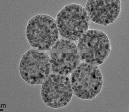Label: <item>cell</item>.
I'll return each instance as SVG.
<instances>
[{
    "mask_svg": "<svg viewBox=\"0 0 129 112\" xmlns=\"http://www.w3.org/2000/svg\"><path fill=\"white\" fill-rule=\"evenodd\" d=\"M26 32L30 44L39 51L51 50L60 38L56 20L45 14H38L32 18Z\"/></svg>",
    "mask_w": 129,
    "mask_h": 112,
    "instance_id": "cell-1",
    "label": "cell"
},
{
    "mask_svg": "<svg viewBox=\"0 0 129 112\" xmlns=\"http://www.w3.org/2000/svg\"><path fill=\"white\" fill-rule=\"evenodd\" d=\"M56 20L60 37L75 42L89 30L91 21L85 9L76 4L66 6L59 12Z\"/></svg>",
    "mask_w": 129,
    "mask_h": 112,
    "instance_id": "cell-2",
    "label": "cell"
},
{
    "mask_svg": "<svg viewBox=\"0 0 129 112\" xmlns=\"http://www.w3.org/2000/svg\"><path fill=\"white\" fill-rule=\"evenodd\" d=\"M70 82L74 94L88 100L95 98L103 85V78L98 66L81 62L72 72Z\"/></svg>",
    "mask_w": 129,
    "mask_h": 112,
    "instance_id": "cell-3",
    "label": "cell"
},
{
    "mask_svg": "<svg viewBox=\"0 0 129 112\" xmlns=\"http://www.w3.org/2000/svg\"><path fill=\"white\" fill-rule=\"evenodd\" d=\"M81 62L98 66L102 64L111 51L106 34L97 30H88L77 42Z\"/></svg>",
    "mask_w": 129,
    "mask_h": 112,
    "instance_id": "cell-4",
    "label": "cell"
},
{
    "mask_svg": "<svg viewBox=\"0 0 129 112\" xmlns=\"http://www.w3.org/2000/svg\"><path fill=\"white\" fill-rule=\"evenodd\" d=\"M19 72L28 84L42 85L51 73L50 57L47 53L33 49L28 51L22 57Z\"/></svg>",
    "mask_w": 129,
    "mask_h": 112,
    "instance_id": "cell-5",
    "label": "cell"
},
{
    "mask_svg": "<svg viewBox=\"0 0 129 112\" xmlns=\"http://www.w3.org/2000/svg\"><path fill=\"white\" fill-rule=\"evenodd\" d=\"M73 94L70 76L51 73L42 85V99L53 109L66 106L72 99Z\"/></svg>",
    "mask_w": 129,
    "mask_h": 112,
    "instance_id": "cell-6",
    "label": "cell"
},
{
    "mask_svg": "<svg viewBox=\"0 0 129 112\" xmlns=\"http://www.w3.org/2000/svg\"><path fill=\"white\" fill-rule=\"evenodd\" d=\"M121 9V1L119 0L88 1L85 8L90 20L103 26L114 22Z\"/></svg>",
    "mask_w": 129,
    "mask_h": 112,
    "instance_id": "cell-7",
    "label": "cell"
},
{
    "mask_svg": "<svg viewBox=\"0 0 129 112\" xmlns=\"http://www.w3.org/2000/svg\"><path fill=\"white\" fill-rule=\"evenodd\" d=\"M51 73L71 76L72 72L81 63L77 49L50 50Z\"/></svg>",
    "mask_w": 129,
    "mask_h": 112,
    "instance_id": "cell-8",
    "label": "cell"
},
{
    "mask_svg": "<svg viewBox=\"0 0 129 112\" xmlns=\"http://www.w3.org/2000/svg\"><path fill=\"white\" fill-rule=\"evenodd\" d=\"M52 49L75 50L77 49V44H76L75 41L67 40L60 37Z\"/></svg>",
    "mask_w": 129,
    "mask_h": 112,
    "instance_id": "cell-9",
    "label": "cell"
}]
</instances>
